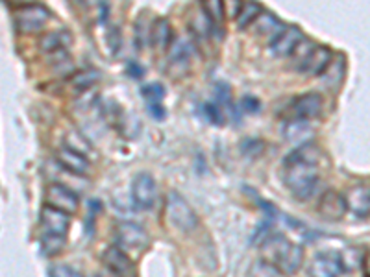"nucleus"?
Returning a JSON list of instances; mask_svg holds the SVG:
<instances>
[{
  "label": "nucleus",
  "mask_w": 370,
  "mask_h": 277,
  "mask_svg": "<svg viewBox=\"0 0 370 277\" xmlns=\"http://www.w3.org/2000/svg\"><path fill=\"white\" fill-rule=\"evenodd\" d=\"M318 161L320 148L313 143H303L284 159V182L296 200L306 201L315 194L318 185Z\"/></svg>",
  "instance_id": "nucleus-1"
},
{
  "label": "nucleus",
  "mask_w": 370,
  "mask_h": 277,
  "mask_svg": "<svg viewBox=\"0 0 370 277\" xmlns=\"http://www.w3.org/2000/svg\"><path fill=\"white\" fill-rule=\"evenodd\" d=\"M261 252L265 255V263L284 276H294L302 266L303 248L300 244L285 239L284 235H272L265 239Z\"/></svg>",
  "instance_id": "nucleus-2"
},
{
  "label": "nucleus",
  "mask_w": 370,
  "mask_h": 277,
  "mask_svg": "<svg viewBox=\"0 0 370 277\" xmlns=\"http://www.w3.org/2000/svg\"><path fill=\"white\" fill-rule=\"evenodd\" d=\"M167 220L174 230L182 231V233H191L200 224L197 213L178 192H170L167 196Z\"/></svg>",
  "instance_id": "nucleus-3"
},
{
  "label": "nucleus",
  "mask_w": 370,
  "mask_h": 277,
  "mask_svg": "<svg viewBox=\"0 0 370 277\" xmlns=\"http://www.w3.org/2000/svg\"><path fill=\"white\" fill-rule=\"evenodd\" d=\"M52 13L45 8L43 4H28L23 6L17 15H15V23L17 28L23 34H37L47 26Z\"/></svg>",
  "instance_id": "nucleus-4"
},
{
  "label": "nucleus",
  "mask_w": 370,
  "mask_h": 277,
  "mask_svg": "<svg viewBox=\"0 0 370 277\" xmlns=\"http://www.w3.org/2000/svg\"><path fill=\"white\" fill-rule=\"evenodd\" d=\"M342 272H347V268L342 255L337 252H320L308 266L309 277H341Z\"/></svg>",
  "instance_id": "nucleus-5"
},
{
  "label": "nucleus",
  "mask_w": 370,
  "mask_h": 277,
  "mask_svg": "<svg viewBox=\"0 0 370 277\" xmlns=\"http://www.w3.org/2000/svg\"><path fill=\"white\" fill-rule=\"evenodd\" d=\"M132 198H134L135 206L143 211H150L156 206L158 187H156L152 174L141 172L134 177V183H132Z\"/></svg>",
  "instance_id": "nucleus-6"
},
{
  "label": "nucleus",
  "mask_w": 370,
  "mask_h": 277,
  "mask_svg": "<svg viewBox=\"0 0 370 277\" xmlns=\"http://www.w3.org/2000/svg\"><path fill=\"white\" fill-rule=\"evenodd\" d=\"M332 52L326 47H311L308 52L303 54V58L300 59V72L306 74H313V76H320L326 72V69L332 65Z\"/></svg>",
  "instance_id": "nucleus-7"
},
{
  "label": "nucleus",
  "mask_w": 370,
  "mask_h": 277,
  "mask_svg": "<svg viewBox=\"0 0 370 277\" xmlns=\"http://www.w3.org/2000/svg\"><path fill=\"white\" fill-rule=\"evenodd\" d=\"M47 206L62 211V213H67V215H74L80 201L69 187L62 185V183H52L47 191Z\"/></svg>",
  "instance_id": "nucleus-8"
},
{
  "label": "nucleus",
  "mask_w": 370,
  "mask_h": 277,
  "mask_svg": "<svg viewBox=\"0 0 370 277\" xmlns=\"http://www.w3.org/2000/svg\"><path fill=\"white\" fill-rule=\"evenodd\" d=\"M303 41V34L300 32L299 28H282L276 35H272L270 39V52L274 54V56H279V58H284V56H291L299 50L300 43Z\"/></svg>",
  "instance_id": "nucleus-9"
},
{
  "label": "nucleus",
  "mask_w": 370,
  "mask_h": 277,
  "mask_svg": "<svg viewBox=\"0 0 370 277\" xmlns=\"http://www.w3.org/2000/svg\"><path fill=\"white\" fill-rule=\"evenodd\" d=\"M117 242L126 246V248H146L150 242V237L143 225L134 224V222H120L115 228Z\"/></svg>",
  "instance_id": "nucleus-10"
},
{
  "label": "nucleus",
  "mask_w": 370,
  "mask_h": 277,
  "mask_svg": "<svg viewBox=\"0 0 370 277\" xmlns=\"http://www.w3.org/2000/svg\"><path fill=\"white\" fill-rule=\"evenodd\" d=\"M317 213L323 216V218L337 222V220L345 218V215L348 213L347 200H345V196H342L341 192L326 191L323 196H320V200H318Z\"/></svg>",
  "instance_id": "nucleus-11"
},
{
  "label": "nucleus",
  "mask_w": 370,
  "mask_h": 277,
  "mask_svg": "<svg viewBox=\"0 0 370 277\" xmlns=\"http://www.w3.org/2000/svg\"><path fill=\"white\" fill-rule=\"evenodd\" d=\"M323 105L324 100L318 93H306V95L294 98L293 104H291V111H293L294 119L308 122L309 119H315V117L320 115Z\"/></svg>",
  "instance_id": "nucleus-12"
},
{
  "label": "nucleus",
  "mask_w": 370,
  "mask_h": 277,
  "mask_svg": "<svg viewBox=\"0 0 370 277\" xmlns=\"http://www.w3.org/2000/svg\"><path fill=\"white\" fill-rule=\"evenodd\" d=\"M41 224L47 228V231L50 235L65 237L69 233V228H71V215L62 213V211L54 209V207L45 204L43 211H41Z\"/></svg>",
  "instance_id": "nucleus-13"
},
{
  "label": "nucleus",
  "mask_w": 370,
  "mask_h": 277,
  "mask_svg": "<svg viewBox=\"0 0 370 277\" xmlns=\"http://www.w3.org/2000/svg\"><path fill=\"white\" fill-rule=\"evenodd\" d=\"M56 159H58V163L65 170L76 174V176H86V174L89 172V159H87V155H83V153L80 152H74V150L67 148V146H63L62 150H58Z\"/></svg>",
  "instance_id": "nucleus-14"
},
{
  "label": "nucleus",
  "mask_w": 370,
  "mask_h": 277,
  "mask_svg": "<svg viewBox=\"0 0 370 277\" xmlns=\"http://www.w3.org/2000/svg\"><path fill=\"white\" fill-rule=\"evenodd\" d=\"M104 264L110 268L111 272L119 277H130L134 273V263L130 261V257L122 252V249L111 246L104 252Z\"/></svg>",
  "instance_id": "nucleus-15"
},
{
  "label": "nucleus",
  "mask_w": 370,
  "mask_h": 277,
  "mask_svg": "<svg viewBox=\"0 0 370 277\" xmlns=\"http://www.w3.org/2000/svg\"><path fill=\"white\" fill-rule=\"evenodd\" d=\"M347 200L348 209L354 213L359 218H369V211H370V196H369V187H354L348 196H345Z\"/></svg>",
  "instance_id": "nucleus-16"
},
{
  "label": "nucleus",
  "mask_w": 370,
  "mask_h": 277,
  "mask_svg": "<svg viewBox=\"0 0 370 277\" xmlns=\"http://www.w3.org/2000/svg\"><path fill=\"white\" fill-rule=\"evenodd\" d=\"M150 43L152 47L158 48V50H167L173 43V26L167 19L159 17L152 23V28H150Z\"/></svg>",
  "instance_id": "nucleus-17"
},
{
  "label": "nucleus",
  "mask_w": 370,
  "mask_h": 277,
  "mask_svg": "<svg viewBox=\"0 0 370 277\" xmlns=\"http://www.w3.org/2000/svg\"><path fill=\"white\" fill-rule=\"evenodd\" d=\"M72 43V35L69 30H56V32H48L41 37L39 47L43 48L45 52H59L63 48H67Z\"/></svg>",
  "instance_id": "nucleus-18"
},
{
  "label": "nucleus",
  "mask_w": 370,
  "mask_h": 277,
  "mask_svg": "<svg viewBox=\"0 0 370 277\" xmlns=\"http://www.w3.org/2000/svg\"><path fill=\"white\" fill-rule=\"evenodd\" d=\"M191 54L192 48L187 41H176L174 45H170V54H168L170 67H180V72L187 71L189 63H191Z\"/></svg>",
  "instance_id": "nucleus-19"
},
{
  "label": "nucleus",
  "mask_w": 370,
  "mask_h": 277,
  "mask_svg": "<svg viewBox=\"0 0 370 277\" xmlns=\"http://www.w3.org/2000/svg\"><path fill=\"white\" fill-rule=\"evenodd\" d=\"M263 13V10H261L260 4H254V2H245V4L241 6L239 13H237V26H239L241 30L248 28L252 23H255V19L260 17V15Z\"/></svg>",
  "instance_id": "nucleus-20"
},
{
  "label": "nucleus",
  "mask_w": 370,
  "mask_h": 277,
  "mask_svg": "<svg viewBox=\"0 0 370 277\" xmlns=\"http://www.w3.org/2000/svg\"><path fill=\"white\" fill-rule=\"evenodd\" d=\"M308 134H311V128L306 120L291 119L284 124V135L289 141H303Z\"/></svg>",
  "instance_id": "nucleus-21"
},
{
  "label": "nucleus",
  "mask_w": 370,
  "mask_h": 277,
  "mask_svg": "<svg viewBox=\"0 0 370 277\" xmlns=\"http://www.w3.org/2000/svg\"><path fill=\"white\" fill-rule=\"evenodd\" d=\"M255 24H258V32H261V34H274L276 35L279 30L284 28V24L279 23L274 15H270V13H261L260 17L255 19Z\"/></svg>",
  "instance_id": "nucleus-22"
},
{
  "label": "nucleus",
  "mask_w": 370,
  "mask_h": 277,
  "mask_svg": "<svg viewBox=\"0 0 370 277\" xmlns=\"http://www.w3.org/2000/svg\"><path fill=\"white\" fill-rule=\"evenodd\" d=\"M141 96L144 98L146 105H156L161 104L165 98V87L161 83H149V86H144L141 89Z\"/></svg>",
  "instance_id": "nucleus-23"
},
{
  "label": "nucleus",
  "mask_w": 370,
  "mask_h": 277,
  "mask_svg": "<svg viewBox=\"0 0 370 277\" xmlns=\"http://www.w3.org/2000/svg\"><path fill=\"white\" fill-rule=\"evenodd\" d=\"M63 246H65V237H59V235L47 233L41 239V249L45 255H58Z\"/></svg>",
  "instance_id": "nucleus-24"
},
{
  "label": "nucleus",
  "mask_w": 370,
  "mask_h": 277,
  "mask_svg": "<svg viewBox=\"0 0 370 277\" xmlns=\"http://www.w3.org/2000/svg\"><path fill=\"white\" fill-rule=\"evenodd\" d=\"M215 98H216V102H215L216 105H224V110L230 111V113H233V115H236V105H233V102H231L230 86H226V83H216V86H215Z\"/></svg>",
  "instance_id": "nucleus-25"
},
{
  "label": "nucleus",
  "mask_w": 370,
  "mask_h": 277,
  "mask_svg": "<svg viewBox=\"0 0 370 277\" xmlns=\"http://www.w3.org/2000/svg\"><path fill=\"white\" fill-rule=\"evenodd\" d=\"M202 11L212 23H219L224 17V4L219 2V0H207L202 4Z\"/></svg>",
  "instance_id": "nucleus-26"
},
{
  "label": "nucleus",
  "mask_w": 370,
  "mask_h": 277,
  "mask_svg": "<svg viewBox=\"0 0 370 277\" xmlns=\"http://www.w3.org/2000/svg\"><path fill=\"white\" fill-rule=\"evenodd\" d=\"M202 113H204V119H206L209 124L222 126L221 107H219L215 102H206V104H202Z\"/></svg>",
  "instance_id": "nucleus-27"
},
{
  "label": "nucleus",
  "mask_w": 370,
  "mask_h": 277,
  "mask_svg": "<svg viewBox=\"0 0 370 277\" xmlns=\"http://www.w3.org/2000/svg\"><path fill=\"white\" fill-rule=\"evenodd\" d=\"M248 277H278V272L270 264L265 263V261H255L252 264Z\"/></svg>",
  "instance_id": "nucleus-28"
},
{
  "label": "nucleus",
  "mask_w": 370,
  "mask_h": 277,
  "mask_svg": "<svg viewBox=\"0 0 370 277\" xmlns=\"http://www.w3.org/2000/svg\"><path fill=\"white\" fill-rule=\"evenodd\" d=\"M98 80V72L95 71H89V72H83V74H78V76L72 78V83L76 86V89H87V87H91L95 81Z\"/></svg>",
  "instance_id": "nucleus-29"
},
{
  "label": "nucleus",
  "mask_w": 370,
  "mask_h": 277,
  "mask_svg": "<svg viewBox=\"0 0 370 277\" xmlns=\"http://www.w3.org/2000/svg\"><path fill=\"white\" fill-rule=\"evenodd\" d=\"M48 277H83L82 273L76 272L72 266L67 264H54L48 270Z\"/></svg>",
  "instance_id": "nucleus-30"
},
{
  "label": "nucleus",
  "mask_w": 370,
  "mask_h": 277,
  "mask_svg": "<svg viewBox=\"0 0 370 277\" xmlns=\"http://www.w3.org/2000/svg\"><path fill=\"white\" fill-rule=\"evenodd\" d=\"M241 110L245 113H258V111H261V102L255 96H245L241 100Z\"/></svg>",
  "instance_id": "nucleus-31"
},
{
  "label": "nucleus",
  "mask_w": 370,
  "mask_h": 277,
  "mask_svg": "<svg viewBox=\"0 0 370 277\" xmlns=\"http://www.w3.org/2000/svg\"><path fill=\"white\" fill-rule=\"evenodd\" d=\"M146 107H149V113L152 117H154L156 120H159V122H161V120L165 119V115H167V113H165V107L161 104H156V105H146Z\"/></svg>",
  "instance_id": "nucleus-32"
},
{
  "label": "nucleus",
  "mask_w": 370,
  "mask_h": 277,
  "mask_svg": "<svg viewBox=\"0 0 370 277\" xmlns=\"http://www.w3.org/2000/svg\"><path fill=\"white\" fill-rule=\"evenodd\" d=\"M126 71L130 72L132 78H143V74H144V69L141 67V65H137L135 61L128 63V65H126Z\"/></svg>",
  "instance_id": "nucleus-33"
},
{
  "label": "nucleus",
  "mask_w": 370,
  "mask_h": 277,
  "mask_svg": "<svg viewBox=\"0 0 370 277\" xmlns=\"http://www.w3.org/2000/svg\"><path fill=\"white\" fill-rule=\"evenodd\" d=\"M363 270H365V277H369V255L365 254V268H363Z\"/></svg>",
  "instance_id": "nucleus-34"
},
{
  "label": "nucleus",
  "mask_w": 370,
  "mask_h": 277,
  "mask_svg": "<svg viewBox=\"0 0 370 277\" xmlns=\"http://www.w3.org/2000/svg\"><path fill=\"white\" fill-rule=\"evenodd\" d=\"M91 277H98V276H91Z\"/></svg>",
  "instance_id": "nucleus-35"
}]
</instances>
